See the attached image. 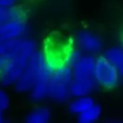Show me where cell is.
I'll list each match as a JSON object with an SVG mask.
<instances>
[{
    "mask_svg": "<svg viewBox=\"0 0 123 123\" xmlns=\"http://www.w3.org/2000/svg\"><path fill=\"white\" fill-rule=\"evenodd\" d=\"M83 55V52L78 47L72 48L67 52L65 56V63L68 64L70 66H73L76 62L80 58V56Z\"/></svg>",
    "mask_w": 123,
    "mask_h": 123,
    "instance_id": "14",
    "label": "cell"
},
{
    "mask_svg": "<svg viewBox=\"0 0 123 123\" xmlns=\"http://www.w3.org/2000/svg\"><path fill=\"white\" fill-rule=\"evenodd\" d=\"M47 61L45 54L36 50L31 56L25 70L14 85V89L18 93L22 94L30 92L31 88L41 78V73Z\"/></svg>",
    "mask_w": 123,
    "mask_h": 123,
    "instance_id": "3",
    "label": "cell"
},
{
    "mask_svg": "<svg viewBox=\"0 0 123 123\" xmlns=\"http://www.w3.org/2000/svg\"><path fill=\"white\" fill-rule=\"evenodd\" d=\"M4 121V115H3V112H1V111H0V123H2Z\"/></svg>",
    "mask_w": 123,
    "mask_h": 123,
    "instance_id": "17",
    "label": "cell"
},
{
    "mask_svg": "<svg viewBox=\"0 0 123 123\" xmlns=\"http://www.w3.org/2000/svg\"><path fill=\"white\" fill-rule=\"evenodd\" d=\"M27 14L19 5L0 7V40L25 37L28 27Z\"/></svg>",
    "mask_w": 123,
    "mask_h": 123,
    "instance_id": "2",
    "label": "cell"
},
{
    "mask_svg": "<svg viewBox=\"0 0 123 123\" xmlns=\"http://www.w3.org/2000/svg\"><path fill=\"white\" fill-rule=\"evenodd\" d=\"M94 105V101L89 95L74 97L68 105L69 111L74 115H79Z\"/></svg>",
    "mask_w": 123,
    "mask_h": 123,
    "instance_id": "11",
    "label": "cell"
},
{
    "mask_svg": "<svg viewBox=\"0 0 123 123\" xmlns=\"http://www.w3.org/2000/svg\"><path fill=\"white\" fill-rule=\"evenodd\" d=\"M76 46L84 54H96L102 48V41L94 33L83 30L77 34Z\"/></svg>",
    "mask_w": 123,
    "mask_h": 123,
    "instance_id": "5",
    "label": "cell"
},
{
    "mask_svg": "<svg viewBox=\"0 0 123 123\" xmlns=\"http://www.w3.org/2000/svg\"><path fill=\"white\" fill-rule=\"evenodd\" d=\"M49 81L46 79H40L30 90V97L35 102H41L48 97Z\"/></svg>",
    "mask_w": 123,
    "mask_h": 123,
    "instance_id": "9",
    "label": "cell"
},
{
    "mask_svg": "<svg viewBox=\"0 0 123 123\" xmlns=\"http://www.w3.org/2000/svg\"><path fill=\"white\" fill-rule=\"evenodd\" d=\"M95 61L96 58L92 55L83 54L72 66L74 79H94Z\"/></svg>",
    "mask_w": 123,
    "mask_h": 123,
    "instance_id": "6",
    "label": "cell"
},
{
    "mask_svg": "<svg viewBox=\"0 0 123 123\" xmlns=\"http://www.w3.org/2000/svg\"><path fill=\"white\" fill-rule=\"evenodd\" d=\"M101 116V108L94 104L81 114L78 115V121L80 123H93L99 119Z\"/></svg>",
    "mask_w": 123,
    "mask_h": 123,
    "instance_id": "13",
    "label": "cell"
},
{
    "mask_svg": "<svg viewBox=\"0 0 123 123\" xmlns=\"http://www.w3.org/2000/svg\"><path fill=\"white\" fill-rule=\"evenodd\" d=\"M36 50V42L26 36L0 40V86H14Z\"/></svg>",
    "mask_w": 123,
    "mask_h": 123,
    "instance_id": "1",
    "label": "cell"
},
{
    "mask_svg": "<svg viewBox=\"0 0 123 123\" xmlns=\"http://www.w3.org/2000/svg\"><path fill=\"white\" fill-rule=\"evenodd\" d=\"M105 56L117 69L120 76L123 77V48L120 46L110 48L105 51Z\"/></svg>",
    "mask_w": 123,
    "mask_h": 123,
    "instance_id": "12",
    "label": "cell"
},
{
    "mask_svg": "<svg viewBox=\"0 0 123 123\" xmlns=\"http://www.w3.org/2000/svg\"><path fill=\"white\" fill-rule=\"evenodd\" d=\"M51 111L46 106H38L33 109L26 116L25 121L28 123H47L51 119Z\"/></svg>",
    "mask_w": 123,
    "mask_h": 123,
    "instance_id": "10",
    "label": "cell"
},
{
    "mask_svg": "<svg viewBox=\"0 0 123 123\" xmlns=\"http://www.w3.org/2000/svg\"><path fill=\"white\" fill-rule=\"evenodd\" d=\"M94 80L97 85L108 89H114L119 84L120 74L117 69L105 56L96 58Z\"/></svg>",
    "mask_w": 123,
    "mask_h": 123,
    "instance_id": "4",
    "label": "cell"
},
{
    "mask_svg": "<svg viewBox=\"0 0 123 123\" xmlns=\"http://www.w3.org/2000/svg\"><path fill=\"white\" fill-rule=\"evenodd\" d=\"M69 85L63 81L51 78L48 85V97L56 103H64L71 96Z\"/></svg>",
    "mask_w": 123,
    "mask_h": 123,
    "instance_id": "7",
    "label": "cell"
},
{
    "mask_svg": "<svg viewBox=\"0 0 123 123\" xmlns=\"http://www.w3.org/2000/svg\"><path fill=\"white\" fill-rule=\"evenodd\" d=\"M19 0H0V7H14L19 5Z\"/></svg>",
    "mask_w": 123,
    "mask_h": 123,
    "instance_id": "16",
    "label": "cell"
},
{
    "mask_svg": "<svg viewBox=\"0 0 123 123\" xmlns=\"http://www.w3.org/2000/svg\"><path fill=\"white\" fill-rule=\"evenodd\" d=\"M97 85L94 79H74L69 85L70 94L73 97L89 95Z\"/></svg>",
    "mask_w": 123,
    "mask_h": 123,
    "instance_id": "8",
    "label": "cell"
},
{
    "mask_svg": "<svg viewBox=\"0 0 123 123\" xmlns=\"http://www.w3.org/2000/svg\"><path fill=\"white\" fill-rule=\"evenodd\" d=\"M10 104V99H9V94H7L5 90L0 87V111L4 112L9 108Z\"/></svg>",
    "mask_w": 123,
    "mask_h": 123,
    "instance_id": "15",
    "label": "cell"
}]
</instances>
